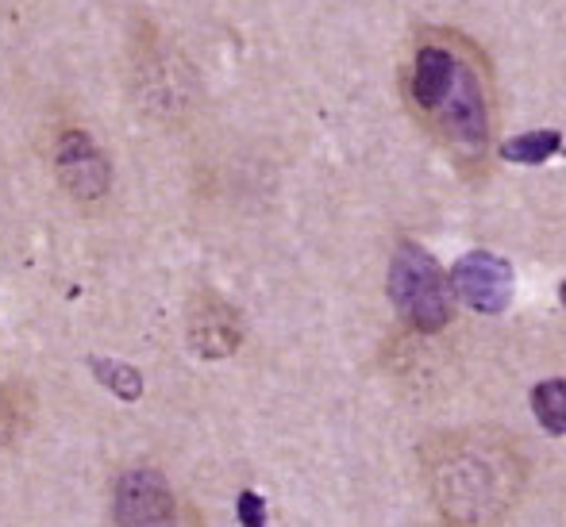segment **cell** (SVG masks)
<instances>
[{
    "label": "cell",
    "instance_id": "2",
    "mask_svg": "<svg viewBox=\"0 0 566 527\" xmlns=\"http://www.w3.org/2000/svg\"><path fill=\"white\" fill-rule=\"evenodd\" d=\"M389 301L412 331L436 335L451 324L448 274L420 243H401L389 262Z\"/></svg>",
    "mask_w": 566,
    "mask_h": 527
},
{
    "label": "cell",
    "instance_id": "3",
    "mask_svg": "<svg viewBox=\"0 0 566 527\" xmlns=\"http://www.w3.org/2000/svg\"><path fill=\"white\" fill-rule=\"evenodd\" d=\"M54 173H59L62 189L82 204H97L101 197H108V186H113V166H108L105 150L82 127H66L59 135V143H54Z\"/></svg>",
    "mask_w": 566,
    "mask_h": 527
},
{
    "label": "cell",
    "instance_id": "6",
    "mask_svg": "<svg viewBox=\"0 0 566 527\" xmlns=\"http://www.w3.org/2000/svg\"><path fill=\"white\" fill-rule=\"evenodd\" d=\"M189 342L201 358H224L239 347V319L228 305L209 301L189 316Z\"/></svg>",
    "mask_w": 566,
    "mask_h": 527
},
{
    "label": "cell",
    "instance_id": "5",
    "mask_svg": "<svg viewBox=\"0 0 566 527\" xmlns=\"http://www.w3.org/2000/svg\"><path fill=\"white\" fill-rule=\"evenodd\" d=\"M119 527H178L174 493L158 470H127L116 485Z\"/></svg>",
    "mask_w": 566,
    "mask_h": 527
},
{
    "label": "cell",
    "instance_id": "10",
    "mask_svg": "<svg viewBox=\"0 0 566 527\" xmlns=\"http://www.w3.org/2000/svg\"><path fill=\"white\" fill-rule=\"evenodd\" d=\"M235 513H239V524L243 527H266V505H262L259 493H251V489L239 493Z\"/></svg>",
    "mask_w": 566,
    "mask_h": 527
},
{
    "label": "cell",
    "instance_id": "9",
    "mask_svg": "<svg viewBox=\"0 0 566 527\" xmlns=\"http://www.w3.org/2000/svg\"><path fill=\"white\" fill-rule=\"evenodd\" d=\"M90 370H93V378L108 389V393L119 397V401L132 404V401H139V397H143V378H139V370H135V366L113 362V358H90Z\"/></svg>",
    "mask_w": 566,
    "mask_h": 527
},
{
    "label": "cell",
    "instance_id": "8",
    "mask_svg": "<svg viewBox=\"0 0 566 527\" xmlns=\"http://www.w3.org/2000/svg\"><path fill=\"white\" fill-rule=\"evenodd\" d=\"M532 412L547 435H566V378H547L532 389Z\"/></svg>",
    "mask_w": 566,
    "mask_h": 527
},
{
    "label": "cell",
    "instance_id": "7",
    "mask_svg": "<svg viewBox=\"0 0 566 527\" xmlns=\"http://www.w3.org/2000/svg\"><path fill=\"white\" fill-rule=\"evenodd\" d=\"M559 147H563V135L555 131V127H544V131L513 135V139L501 147V158H505V162H516V166H539L552 155H559Z\"/></svg>",
    "mask_w": 566,
    "mask_h": 527
},
{
    "label": "cell",
    "instance_id": "1",
    "mask_svg": "<svg viewBox=\"0 0 566 527\" xmlns=\"http://www.w3.org/2000/svg\"><path fill=\"white\" fill-rule=\"evenodd\" d=\"M409 101L448 147L482 158L490 147V101L470 59L448 43H420L409 70Z\"/></svg>",
    "mask_w": 566,
    "mask_h": 527
},
{
    "label": "cell",
    "instance_id": "11",
    "mask_svg": "<svg viewBox=\"0 0 566 527\" xmlns=\"http://www.w3.org/2000/svg\"><path fill=\"white\" fill-rule=\"evenodd\" d=\"M559 301H563V308H566V282L559 285Z\"/></svg>",
    "mask_w": 566,
    "mask_h": 527
},
{
    "label": "cell",
    "instance_id": "4",
    "mask_svg": "<svg viewBox=\"0 0 566 527\" xmlns=\"http://www.w3.org/2000/svg\"><path fill=\"white\" fill-rule=\"evenodd\" d=\"M448 282L454 297L482 316H501L513 301V266L493 251H467L451 266Z\"/></svg>",
    "mask_w": 566,
    "mask_h": 527
}]
</instances>
